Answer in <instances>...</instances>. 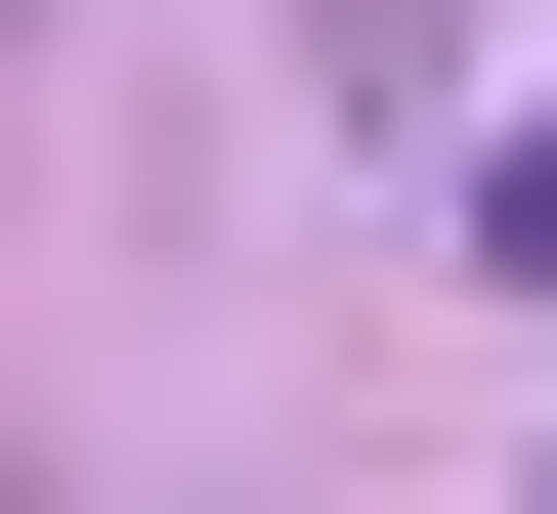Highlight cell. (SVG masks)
<instances>
[{
    "instance_id": "cell-1",
    "label": "cell",
    "mask_w": 557,
    "mask_h": 514,
    "mask_svg": "<svg viewBox=\"0 0 557 514\" xmlns=\"http://www.w3.org/2000/svg\"><path fill=\"white\" fill-rule=\"evenodd\" d=\"M515 300H557V129H515Z\"/></svg>"
}]
</instances>
